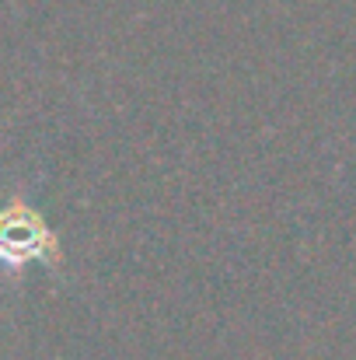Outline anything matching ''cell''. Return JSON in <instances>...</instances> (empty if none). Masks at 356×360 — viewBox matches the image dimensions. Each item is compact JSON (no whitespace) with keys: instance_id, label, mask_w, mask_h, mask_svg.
Returning <instances> with one entry per match:
<instances>
[{"instance_id":"cell-1","label":"cell","mask_w":356,"mask_h":360,"mask_svg":"<svg viewBox=\"0 0 356 360\" xmlns=\"http://www.w3.org/2000/svg\"><path fill=\"white\" fill-rule=\"evenodd\" d=\"M28 262H42L46 269L63 266V252L49 221L14 193L7 207H0V269L4 276H18Z\"/></svg>"}]
</instances>
